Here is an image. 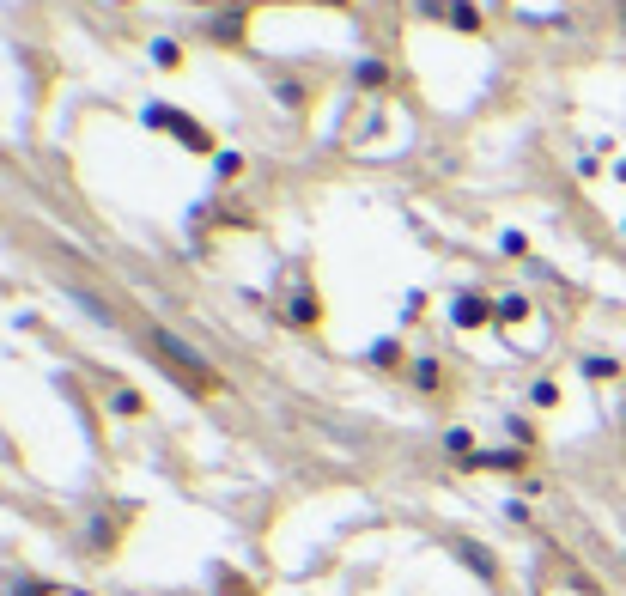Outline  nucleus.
Wrapping results in <instances>:
<instances>
[{"instance_id": "f257e3e1", "label": "nucleus", "mask_w": 626, "mask_h": 596, "mask_svg": "<svg viewBox=\"0 0 626 596\" xmlns=\"http://www.w3.org/2000/svg\"><path fill=\"white\" fill-rule=\"evenodd\" d=\"M152 353H165V359H171V365L183 371V378H189L195 390H219V378H213V365H207V359H201V353H195L189 341H177L171 329H152Z\"/></svg>"}, {"instance_id": "f03ea898", "label": "nucleus", "mask_w": 626, "mask_h": 596, "mask_svg": "<svg viewBox=\"0 0 626 596\" xmlns=\"http://www.w3.org/2000/svg\"><path fill=\"white\" fill-rule=\"evenodd\" d=\"M146 122H152V128H165V134H177L183 146H195V153H207V146H213V134L195 128V116H183V110H171V104H152Z\"/></svg>"}, {"instance_id": "7ed1b4c3", "label": "nucleus", "mask_w": 626, "mask_h": 596, "mask_svg": "<svg viewBox=\"0 0 626 596\" xmlns=\"http://www.w3.org/2000/svg\"><path fill=\"white\" fill-rule=\"evenodd\" d=\"M493 317H499V323H523V317H529V298H523V292H505L499 305H493Z\"/></svg>"}, {"instance_id": "20e7f679", "label": "nucleus", "mask_w": 626, "mask_h": 596, "mask_svg": "<svg viewBox=\"0 0 626 596\" xmlns=\"http://www.w3.org/2000/svg\"><path fill=\"white\" fill-rule=\"evenodd\" d=\"M487 311H493V305H481V298H462V305H456V323H462V329H481Z\"/></svg>"}, {"instance_id": "39448f33", "label": "nucleus", "mask_w": 626, "mask_h": 596, "mask_svg": "<svg viewBox=\"0 0 626 596\" xmlns=\"http://www.w3.org/2000/svg\"><path fill=\"white\" fill-rule=\"evenodd\" d=\"M213 37H219V43H231V37H244V13H225V19H213Z\"/></svg>"}, {"instance_id": "423d86ee", "label": "nucleus", "mask_w": 626, "mask_h": 596, "mask_svg": "<svg viewBox=\"0 0 626 596\" xmlns=\"http://www.w3.org/2000/svg\"><path fill=\"white\" fill-rule=\"evenodd\" d=\"M359 86H389V67L383 61H359Z\"/></svg>"}, {"instance_id": "0eeeda50", "label": "nucleus", "mask_w": 626, "mask_h": 596, "mask_svg": "<svg viewBox=\"0 0 626 596\" xmlns=\"http://www.w3.org/2000/svg\"><path fill=\"white\" fill-rule=\"evenodd\" d=\"M414 384L420 390H438V359H414Z\"/></svg>"}, {"instance_id": "6e6552de", "label": "nucleus", "mask_w": 626, "mask_h": 596, "mask_svg": "<svg viewBox=\"0 0 626 596\" xmlns=\"http://www.w3.org/2000/svg\"><path fill=\"white\" fill-rule=\"evenodd\" d=\"M614 371H620V365H614V359H596V353H590V359H584V378H614Z\"/></svg>"}, {"instance_id": "1a4fd4ad", "label": "nucleus", "mask_w": 626, "mask_h": 596, "mask_svg": "<svg viewBox=\"0 0 626 596\" xmlns=\"http://www.w3.org/2000/svg\"><path fill=\"white\" fill-rule=\"evenodd\" d=\"M529 402H535V408H554V402H560V390H554V384H535V390H529Z\"/></svg>"}, {"instance_id": "9d476101", "label": "nucleus", "mask_w": 626, "mask_h": 596, "mask_svg": "<svg viewBox=\"0 0 626 596\" xmlns=\"http://www.w3.org/2000/svg\"><path fill=\"white\" fill-rule=\"evenodd\" d=\"M620 183H626V165H620Z\"/></svg>"}]
</instances>
